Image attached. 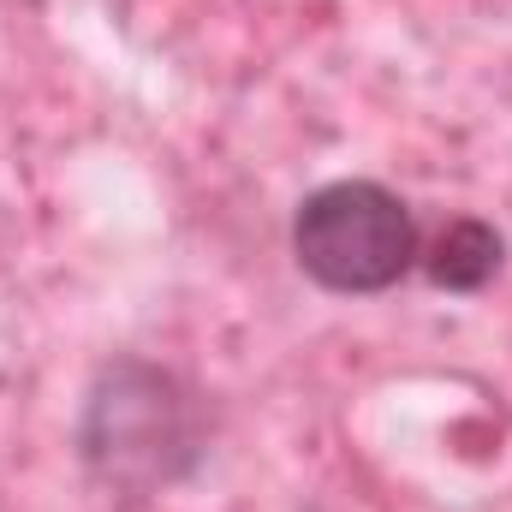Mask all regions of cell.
<instances>
[{"mask_svg":"<svg viewBox=\"0 0 512 512\" xmlns=\"http://www.w3.org/2000/svg\"><path fill=\"white\" fill-rule=\"evenodd\" d=\"M292 256L322 292L370 298V292L399 286L417 268L423 227L399 191H387L376 179H334L298 203Z\"/></svg>","mask_w":512,"mask_h":512,"instance_id":"7a4b0ae2","label":"cell"},{"mask_svg":"<svg viewBox=\"0 0 512 512\" xmlns=\"http://www.w3.org/2000/svg\"><path fill=\"white\" fill-rule=\"evenodd\" d=\"M209 453L203 393L155 358H114L96 370L78 411V465L96 489L149 501L185 483Z\"/></svg>","mask_w":512,"mask_h":512,"instance_id":"6da1fadb","label":"cell"},{"mask_svg":"<svg viewBox=\"0 0 512 512\" xmlns=\"http://www.w3.org/2000/svg\"><path fill=\"white\" fill-rule=\"evenodd\" d=\"M417 262H423L429 286H441V292H483L507 262V239L477 215H453L429 233Z\"/></svg>","mask_w":512,"mask_h":512,"instance_id":"3957f363","label":"cell"}]
</instances>
